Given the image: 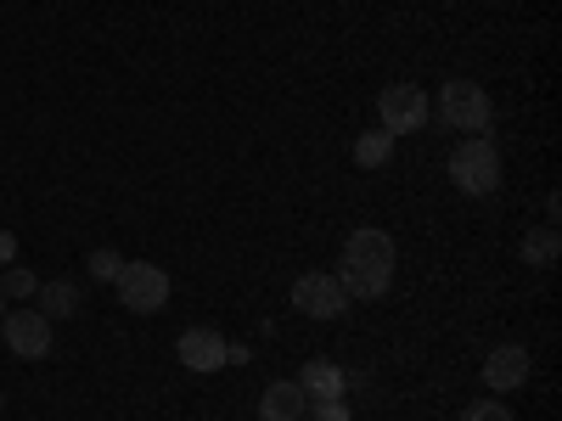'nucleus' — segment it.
I'll return each mask as SVG.
<instances>
[{"label":"nucleus","instance_id":"obj_7","mask_svg":"<svg viewBox=\"0 0 562 421\" xmlns=\"http://www.w3.org/2000/svg\"><path fill=\"white\" fill-rule=\"evenodd\" d=\"M293 309H299V315H310V320H338V315L349 309V293L338 287V275L310 270V275H299V281H293Z\"/></svg>","mask_w":562,"mask_h":421},{"label":"nucleus","instance_id":"obj_6","mask_svg":"<svg viewBox=\"0 0 562 421\" xmlns=\"http://www.w3.org/2000/svg\"><path fill=\"white\" fill-rule=\"evenodd\" d=\"M0 332H7V349L18 354V360H45L57 343H52V320H45L34 304H23V309H7V320H0Z\"/></svg>","mask_w":562,"mask_h":421},{"label":"nucleus","instance_id":"obj_18","mask_svg":"<svg viewBox=\"0 0 562 421\" xmlns=\"http://www.w3.org/2000/svg\"><path fill=\"white\" fill-rule=\"evenodd\" d=\"M304 416H315V421H349V405L344 399H310Z\"/></svg>","mask_w":562,"mask_h":421},{"label":"nucleus","instance_id":"obj_20","mask_svg":"<svg viewBox=\"0 0 562 421\" xmlns=\"http://www.w3.org/2000/svg\"><path fill=\"white\" fill-rule=\"evenodd\" d=\"M0 320H7V298H0Z\"/></svg>","mask_w":562,"mask_h":421},{"label":"nucleus","instance_id":"obj_4","mask_svg":"<svg viewBox=\"0 0 562 421\" xmlns=\"http://www.w3.org/2000/svg\"><path fill=\"white\" fill-rule=\"evenodd\" d=\"M428 113H434L428 90L411 84V79H394V84L378 90V118H383L389 135H416V129H428Z\"/></svg>","mask_w":562,"mask_h":421},{"label":"nucleus","instance_id":"obj_5","mask_svg":"<svg viewBox=\"0 0 562 421\" xmlns=\"http://www.w3.org/2000/svg\"><path fill=\"white\" fill-rule=\"evenodd\" d=\"M113 287H119V298H124L130 315H158V309L169 304V270L153 264V259H130V264L119 270Z\"/></svg>","mask_w":562,"mask_h":421},{"label":"nucleus","instance_id":"obj_1","mask_svg":"<svg viewBox=\"0 0 562 421\" xmlns=\"http://www.w3.org/2000/svg\"><path fill=\"white\" fill-rule=\"evenodd\" d=\"M394 237L378 225H366L349 237L344 248V264H338V287L355 298V304H378L389 287H394Z\"/></svg>","mask_w":562,"mask_h":421},{"label":"nucleus","instance_id":"obj_15","mask_svg":"<svg viewBox=\"0 0 562 421\" xmlns=\"http://www.w3.org/2000/svg\"><path fill=\"white\" fill-rule=\"evenodd\" d=\"M34 287H40V281H34V270H23V264H7V275H0V298H34Z\"/></svg>","mask_w":562,"mask_h":421},{"label":"nucleus","instance_id":"obj_14","mask_svg":"<svg viewBox=\"0 0 562 421\" xmlns=\"http://www.w3.org/2000/svg\"><path fill=\"white\" fill-rule=\"evenodd\" d=\"M389 152H394V135H389L383 124H378V129H366V135L355 140V163H360V169H383Z\"/></svg>","mask_w":562,"mask_h":421},{"label":"nucleus","instance_id":"obj_13","mask_svg":"<svg viewBox=\"0 0 562 421\" xmlns=\"http://www.w3.org/2000/svg\"><path fill=\"white\" fill-rule=\"evenodd\" d=\"M557 253H562L557 225H540V230H529V237H524V259H529L535 270H551V264H557Z\"/></svg>","mask_w":562,"mask_h":421},{"label":"nucleus","instance_id":"obj_19","mask_svg":"<svg viewBox=\"0 0 562 421\" xmlns=\"http://www.w3.org/2000/svg\"><path fill=\"white\" fill-rule=\"evenodd\" d=\"M7 264H18V237H12V230H0V270H7Z\"/></svg>","mask_w":562,"mask_h":421},{"label":"nucleus","instance_id":"obj_12","mask_svg":"<svg viewBox=\"0 0 562 421\" xmlns=\"http://www.w3.org/2000/svg\"><path fill=\"white\" fill-rule=\"evenodd\" d=\"M34 309L45 315V320H74L79 315V287H74V281H40V287H34Z\"/></svg>","mask_w":562,"mask_h":421},{"label":"nucleus","instance_id":"obj_9","mask_svg":"<svg viewBox=\"0 0 562 421\" xmlns=\"http://www.w3.org/2000/svg\"><path fill=\"white\" fill-rule=\"evenodd\" d=\"M225 354H231V343L214 332V326H186V332L175 338V360L186 371H220Z\"/></svg>","mask_w":562,"mask_h":421},{"label":"nucleus","instance_id":"obj_8","mask_svg":"<svg viewBox=\"0 0 562 421\" xmlns=\"http://www.w3.org/2000/svg\"><path fill=\"white\" fill-rule=\"evenodd\" d=\"M529 371H535V354L524 343H501L484 354V388L490 394H518L529 383Z\"/></svg>","mask_w":562,"mask_h":421},{"label":"nucleus","instance_id":"obj_11","mask_svg":"<svg viewBox=\"0 0 562 421\" xmlns=\"http://www.w3.org/2000/svg\"><path fill=\"white\" fill-rule=\"evenodd\" d=\"M304 410H310V399H304V388L293 377L288 383H270L259 394V421H304Z\"/></svg>","mask_w":562,"mask_h":421},{"label":"nucleus","instance_id":"obj_17","mask_svg":"<svg viewBox=\"0 0 562 421\" xmlns=\"http://www.w3.org/2000/svg\"><path fill=\"white\" fill-rule=\"evenodd\" d=\"M461 421H512V410H506L501 399H479V405L461 410Z\"/></svg>","mask_w":562,"mask_h":421},{"label":"nucleus","instance_id":"obj_2","mask_svg":"<svg viewBox=\"0 0 562 421\" xmlns=\"http://www.w3.org/2000/svg\"><path fill=\"white\" fill-rule=\"evenodd\" d=\"M450 180H456V192H467V197H495L501 192V152H495V140L490 135H467L461 147L450 152Z\"/></svg>","mask_w":562,"mask_h":421},{"label":"nucleus","instance_id":"obj_10","mask_svg":"<svg viewBox=\"0 0 562 421\" xmlns=\"http://www.w3.org/2000/svg\"><path fill=\"white\" fill-rule=\"evenodd\" d=\"M293 383L304 388V399H344L349 394L344 365H333V360H304V371H299Z\"/></svg>","mask_w":562,"mask_h":421},{"label":"nucleus","instance_id":"obj_3","mask_svg":"<svg viewBox=\"0 0 562 421\" xmlns=\"http://www.w3.org/2000/svg\"><path fill=\"white\" fill-rule=\"evenodd\" d=\"M439 118H445L450 129H461V135H490L495 102L484 96V84H473V79H445V90H439Z\"/></svg>","mask_w":562,"mask_h":421},{"label":"nucleus","instance_id":"obj_16","mask_svg":"<svg viewBox=\"0 0 562 421\" xmlns=\"http://www.w3.org/2000/svg\"><path fill=\"white\" fill-rule=\"evenodd\" d=\"M85 264H90V275H97V281H119V270H124V253H113V248H97V253H90Z\"/></svg>","mask_w":562,"mask_h":421}]
</instances>
